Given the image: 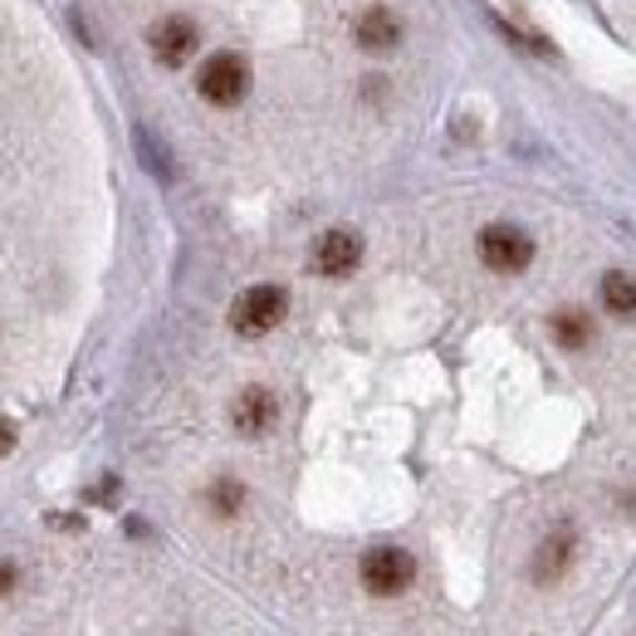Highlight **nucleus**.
<instances>
[{
	"label": "nucleus",
	"instance_id": "nucleus-2",
	"mask_svg": "<svg viewBox=\"0 0 636 636\" xmlns=\"http://www.w3.org/2000/svg\"><path fill=\"white\" fill-rule=\"evenodd\" d=\"M289 314V294L279 285H250L245 294L231 304V328L240 338H265L269 328H279Z\"/></svg>",
	"mask_w": 636,
	"mask_h": 636
},
{
	"label": "nucleus",
	"instance_id": "nucleus-10",
	"mask_svg": "<svg viewBox=\"0 0 636 636\" xmlns=\"http://www.w3.org/2000/svg\"><path fill=\"white\" fill-rule=\"evenodd\" d=\"M598 294H602V309H608L612 319H622V323L636 319V279L627 275V269H608Z\"/></svg>",
	"mask_w": 636,
	"mask_h": 636
},
{
	"label": "nucleus",
	"instance_id": "nucleus-11",
	"mask_svg": "<svg viewBox=\"0 0 636 636\" xmlns=\"http://www.w3.org/2000/svg\"><path fill=\"white\" fill-rule=\"evenodd\" d=\"M548 328H554L558 348H588V343H592V319L582 314V309H558Z\"/></svg>",
	"mask_w": 636,
	"mask_h": 636
},
{
	"label": "nucleus",
	"instance_id": "nucleus-12",
	"mask_svg": "<svg viewBox=\"0 0 636 636\" xmlns=\"http://www.w3.org/2000/svg\"><path fill=\"white\" fill-rule=\"evenodd\" d=\"M240 505H245V489H240L235 479H221V485L211 489V509H216V514L231 519V514H240Z\"/></svg>",
	"mask_w": 636,
	"mask_h": 636
},
{
	"label": "nucleus",
	"instance_id": "nucleus-4",
	"mask_svg": "<svg viewBox=\"0 0 636 636\" xmlns=\"http://www.w3.org/2000/svg\"><path fill=\"white\" fill-rule=\"evenodd\" d=\"M196 93L216 108H235L240 99L250 93V65L240 55H211L196 74Z\"/></svg>",
	"mask_w": 636,
	"mask_h": 636
},
{
	"label": "nucleus",
	"instance_id": "nucleus-7",
	"mask_svg": "<svg viewBox=\"0 0 636 636\" xmlns=\"http://www.w3.org/2000/svg\"><path fill=\"white\" fill-rule=\"evenodd\" d=\"M362 265V240L358 231H343V226H333V231H323L314 240V269L328 279H343L352 275V269Z\"/></svg>",
	"mask_w": 636,
	"mask_h": 636
},
{
	"label": "nucleus",
	"instance_id": "nucleus-6",
	"mask_svg": "<svg viewBox=\"0 0 636 636\" xmlns=\"http://www.w3.org/2000/svg\"><path fill=\"white\" fill-rule=\"evenodd\" d=\"M148 45H152V55H158V65L182 69L186 59L196 55L201 35H196V25L186 15H166V20H158V25L148 30Z\"/></svg>",
	"mask_w": 636,
	"mask_h": 636
},
{
	"label": "nucleus",
	"instance_id": "nucleus-1",
	"mask_svg": "<svg viewBox=\"0 0 636 636\" xmlns=\"http://www.w3.org/2000/svg\"><path fill=\"white\" fill-rule=\"evenodd\" d=\"M475 250H479V265L495 269V275H524L534 265V240H529V231H519L514 221H489L475 235Z\"/></svg>",
	"mask_w": 636,
	"mask_h": 636
},
{
	"label": "nucleus",
	"instance_id": "nucleus-14",
	"mask_svg": "<svg viewBox=\"0 0 636 636\" xmlns=\"http://www.w3.org/2000/svg\"><path fill=\"white\" fill-rule=\"evenodd\" d=\"M10 446H15V426L0 416V455H10Z\"/></svg>",
	"mask_w": 636,
	"mask_h": 636
},
{
	"label": "nucleus",
	"instance_id": "nucleus-13",
	"mask_svg": "<svg viewBox=\"0 0 636 636\" xmlns=\"http://www.w3.org/2000/svg\"><path fill=\"white\" fill-rule=\"evenodd\" d=\"M15 582H20L15 563H0V598H10V592H15Z\"/></svg>",
	"mask_w": 636,
	"mask_h": 636
},
{
	"label": "nucleus",
	"instance_id": "nucleus-5",
	"mask_svg": "<svg viewBox=\"0 0 636 636\" xmlns=\"http://www.w3.org/2000/svg\"><path fill=\"white\" fill-rule=\"evenodd\" d=\"M578 563V529L573 524H558V529H548L544 539H539V548H534V582H544V588H554V582L568 578V568Z\"/></svg>",
	"mask_w": 636,
	"mask_h": 636
},
{
	"label": "nucleus",
	"instance_id": "nucleus-8",
	"mask_svg": "<svg viewBox=\"0 0 636 636\" xmlns=\"http://www.w3.org/2000/svg\"><path fill=\"white\" fill-rule=\"evenodd\" d=\"M231 421H235L240 436H265L269 426L279 421L275 392H269V388H245V392L235 397V406H231Z\"/></svg>",
	"mask_w": 636,
	"mask_h": 636
},
{
	"label": "nucleus",
	"instance_id": "nucleus-9",
	"mask_svg": "<svg viewBox=\"0 0 636 636\" xmlns=\"http://www.w3.org/2000/svg\"><path fill=\"white\" fill-rule=\"evenodd\" d=\"M352 39H358L368 55H392V49L402 45V20L392 15V10L372 5L358 15V25H352Z\"/></svg>",
	"mask_w": 636,
	"mask_h": 636
},
{
	"label": "nucleus",
	"instance_id": "nucleus-3",
	"mask_svg": "<svg viewBox=\"0 0 636 636\" xmlns=\"http://www.w3.org/2000/svg\"><path fill=\"white\" fill-rule=\"evenodd\" d=\"M358 578L372 598H402V592L416 582V558L406 554V548H392V544L368 548L362 563H358Z\"/></svg>",
	"mask_w": 636,
	"mask_h": 636
}]
</instances>
